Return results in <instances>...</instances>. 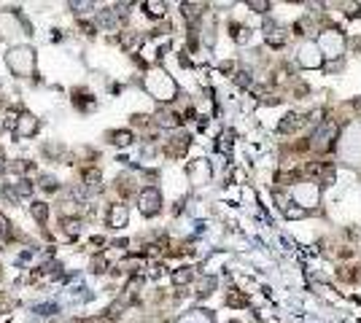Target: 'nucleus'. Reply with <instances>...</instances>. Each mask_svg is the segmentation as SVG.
<instances>
[{
	"label": "nucleus",
	"mask_w": 361,
	"mask_h": 323,
	"mask_svg": "<svg viewBox=\"0 0 361 323\" xmlns=\"http://www.w3.org/2000/svg\"><path fill=\"white\" fill-rule=\"evenodd\" d=\"M6 65L11 68V73L14 75H30L33 73V68H35V54H33V49H22V46H14L11 51L6 54Z\"/></svg>",
	"instance_id": "1"
},
{
	"label": "nucleus",
	"mask_w": 361,
	"mask_h": 323,
	"mask_svg": "<svg viewBox=\"0 0 361 323\" xmlns=\"http://www.w3.org/2000/svg\"><path fill=\"white\" fill-rule=\"evenodd\" d=\"M146 89L154 94L157 100H165V102L175 97V81L162 70H154V73L146 75Z\"/></svg>",
	"instance_id": "2"
},
{
	"label": "nucleus",
	"mask_w": 361,
	"mask_h": 323,
	"mask_svg": "<svg viewBox=\"0 0 361 323\" xmlns=\"http://www.w3.org/2000/svg\"><path fill=\"white\" fill-rule=\"evenodd\" d=\"M291 194H294V199H297L294 205L305 207V210L310 205H318V186L310 183V180H297L294 189H291Z\"/></svg>",
	"instance_id": "3"
},
{
	"label": "nucleus",
	"mask_w": 361,
	"mask_h": 323,
	"mask_svg": "<svg viewBox=\"0 0 361 323\" xmlns=\"http://www.w3.org/2000/svg\"><path fill=\"white\" fill-rule=\"evenodd\" d=\"M138 205H140V213L143 216H157L162 210V194H159L157 186H146L143 192L138 194Z\"/></svg>",
	"instance_id": "4"
},
{
	"label": "nucleus",
	"mask_w": 361,
	"mask_h": 323,
	"mask_svg": "<svg viewBox=\"0 0 361 323\" xmlns=\"http://www.w3.org/2000/svg\"><path fill=\"white\" fill-rule=\"evenodd\" d=\"M318 43H321V49H326V54L329 57H334V60H340L343 57V51H345V38H343V33L340 30H334V33H321V38H318Z\"/></svg>",
	"instance_id": "5"
},
{
	"label": "nucleus",
	"mask_w": 361,
	"mask_h": 323,
	"mask_svg": "<svg viewBox=\"0 0 361 323\" xmlns=\"http://www.w3.org/2000/svg\"><path fill=\"white\" fill-rule=\"evenodd\" d=\"M38 127H41V121H38L33 113H19V121H16V132L14 135L19 140H27V138H35L38 135Z\"/></svg>",
	"instance_id": "6"
},
{
	"label": "nucleus",
	"mask_w": 361,
	"mask_h": 323,
	"mask_svg": "<svg viewBox=\"0 0 361 323\" xmlns=\"http://www.w3.org/2000/svg\"><path fill=\"white\" fill-rule=\"evenodd\" d=\"M299 65L302 68H310V70L321 68V49L316 43H305L299 49Z\"/></svg>",
	"instance_id": "7"
},
{
	"label": "nucleus",
	"mask_w": 361,
	"mask_h": 323,
	"mask_svg": "<svg viewBox=\"0 0 361 323\" xmlns=\"http://www.w3.org/2000/svg\"><path fill=\"white\" fill-rule=\"evenodd\" d=\"M127 221H130V207L127 205L116 202V205L108 207V226L111 229H124Z\"/></svg>",
	"instance_id": "8"
},
{
	"label": "nucleus",
	"mask_w": 361,
	"mask_h": 323,
	"mask_svg": "<svg viewBox=\"0 0 361 323\" xmlns=\"http://www.w3.org/2000/svg\"><path fill=\"white\" fill-rule=\"evenodd\" d=\"M189 175H192L194 183H205V180L211 178V167H208L205 159H197V162L189 165Z\"/></svg>",
	"instance_id": "9"
},
{
	"label": "nucleus",
	"mask_w": 361,
	"mask_h": 323,
	"mask_svg": "<svg viewBox=\"0 0 361 323\" xmlns=\"http://www.w3.org/2000/svg\"><path fill=\"white\" fill-rule=\"evenodd\" d=\"M62 234L68 237V240H75V237L81 234V218H75V216L62 218Z\"/></svg>",
	"instance_id": "10"
},
{
	"label": "nucleus",
	"mask_w": 361,
	"mask_h": 323,
	"mask_svg": "<svg viewBox=\"0 0 361 323\" xmlns=\"http://www.w3.org/2000/svg\"><path fill=\"white\" fill-rule=\"evenodd\" d=\"M157 124L165 127V129H175L181 124V116H178V113H173V111H159L157 113Z\"/></svg>",
	"instance_id": "11"
},
{
	"label": "nucleus",
	"mask_w": 361,
	"mask_h": 323,
	"mask_svg": "<svg viewBox=\"0 0 361 323\" xmlns=\"http://www.w3.org/2000/svg\"><path fill=\"white\" fill-rule=\"evenodd\" d=\"M305 116H299V113H289V116H283V121L278 124V132H291V129H297L299 124H305Z\"/></svg>",
	"instance_id": "12"
},
{
	"label": "nucleus",
	"mask_w": 361,
	"mask_h": 323,
	"mask_svg": "<svg viewBox=\"0 0 361 323\" xmlns=\"http://www.w3.org/2000/svg\"><path fill=\"white\" fill-rule=\"evenodd\" d=\"M286 41H289V33H286V30H280V27H272V30H267V46H272V49H280Z\"/></svg>",
	"instance_id": "13"
},
{
	"label": "nucleus",
	"mask_w": 361,
	"mask_h": 323,
	"mask_svg": "<svg viewBox=\"0 0 361 323\" xmlns=\"http://www.w3.org/2000/svg\"><path fill=\"white\" fill-rule=\"evenodd\" d=\"M132 140H135V135H132L130 129H116V132H111V143H113V146H119V148L130 146Z\"/></svg>",
	"instance_id": "14"
},
{
	"label": "nucleus",
	"mask_w": 361,
	"mask_h": 323,
	"mask_svg": "<svg viewBox=\"0 0 361 323\" xmlns=\"http://www.w3.org/2000/svg\"><path fill=\"white\" fill-rule=\"evenodd\" d=\"M30 216L43 226L46 218H49V205H46V202H33V205H30Z\"/></svg>",
	"instance_id": "15"
},
{
	"label": "nucleus",
	"mask_w": 361,
	"mask_h": 323,
	"mask_svg": "<svg viewBox=\"0 0 361 323\" xmlns=\"http://www.w3.org/2000/svg\"><path fill=\"white\" fill-rule=\"evenodd\" d=\"M143 8H146V14H148L151 19H162V16L167 14V6H165V3H157V0H148V3H143Z\"/></svg>",
	"instance_id": "16"
},
{
	"label": "nucleus",
	"mask_w": 361,
	"mask_h": 323,
	"mask_svg": "<svg viewBox=\"0 0 361 323\" xmlns=\"http://www.w3.org/2000/svg\"><path fill=\"white\" fill-rule=\"evenodd\" d=\"M283 213H286L289 221H299V218H305V216H307L305 207H299V205H294V202H289V207H286Z\"/></svg>",
	"instance_id": "17"
},
{
	"label": "nucleus",
	"mask_w": 361,
	"mask_h": 323,
	"mask_svg": "<svg viewBox=\"0 0 361 323\" xmlns=\"http://www.w3.org/2000/svg\"><path fill=\"white\" fill-rule=\"evenodd\" d=\"M192 270H189V267H181V270H175L173 272V283H175V286H186V283L189 280H192Z\"/></svg>",
	"instance_id": "18"
},
{
	"label": "nucleus",
	"mask_w": 361,
	"mask_h": 323,
	"mask_svg": "<svg viewBox=\"0 0 361 323\" xmlns=\"http://www.w3.org/2000/svg\"><path fill=\"white\" fill-rule=\"evenodd\" d=\"M14 192H16V197H30L33 194V183L27 178H19L14 183Z\"/></svg>",
	"instance_id": "19"
},
{
	"label": "nucleus",
	"mask_w": 361,
	"mask_h": 323,
	"mask_svg": "<svg viewBox=\"0 0 361 323\" xmlns=\"http://www.w3.org/2000/svg\"><path fill=\"white\" fill-rule=\"evenodd\" d=\"M181 8H184V16L186 19H197L199 14H202V3H184V6H181Z\"/></svg>",
	"instance_id": "20"
},
{
	"label": "nucleus",
	"mask_w": 361,
	"mask_h": 323,
	"mask_svg": "<svg viewBox=\"0 0 361 323\" xmlns=\"http://www.w3.org/2000/svg\"><path fill=\"white\" fill-rule=\"evenodd\" d=\"M16 121H19V113L11 108V111H6V116H3V129L8 132H16Z\"/></svg>",
	"instance_id": "21"
},
{
	"label": "nucleus",
	"mask_w": 361,
	"mask_h": 323,
	"mask_svg": "<svg viewBox=\"0 0 361 323\" xmlns=\"http://www.w3.org/2000/svg\"><path fill=\"white\" fill-rule=\"evenodd\" d=\"M181 323H211V315H208L205 310H194L192 315H186Z\"/></svg>",
	"instance_id": "22"
},
{
	"label": "nucleus",
	"mask_w": 361,
	"mask_h": 323,
	"mask_svg": "<svg viewBox=\"0 0 361 323\" xmlns=\"http://www.w3.org/2000/svg\"><path fill=\"white\" fill-rule=\"evenodd\" d=\"M213 288H216V278L205 275V278L199 280V293H202V297H208V293H213Z\"/></svg>",
	"instance_id": "23"
},
{
	"label": "nucleus",
	"mask_w": 361,
	"mask_h": 323,
	"mask_svg": "<svg viewBox=\"0 0 361 323\" xmlns=\"http://www.w3.org/2000/svg\"><path fill=\"white\" fill-rule=\"evenodd\" d=\"M38 186L46 189V192H57V178L54 175H41L38 178Z\"/></svg>",
	"instance_id": "24"
},
{
	"label": "nucleus",
	"mask_w": 361,
	"mask_h": 323,
	"mask_svg": "<svg viewBox=\"0 0 361 323\" xmlns=\"http://www.w3.org/2000/svg\"><path fill=\"white\" fill-rule=\"evenodd\" d=\"M245 302H248V299L240 297V293H237L235 288L229 291V297H226V305H229V307H245Z\"/></svg>",
	"instance_id": "25"
},
{
	"label": "nucleus",
	"mask_w": 361,
	"mask_h": 323,
	"mask_svg": "<svg viewBox=\"0 0 361 323\" xmlns=\"http://www.w3.org/2000/svg\"><path fill=\"white\" fill-rule=\"evenodd\" d=\"M8 234H11V221L0 213V240H8Z\"/></svg>",
	"instance_id": "26"
},
{
	"label": "nucleus",
	"mask_w": 361,
	"mask_h": 323,
	"mask_svg": "<svg viewBox=\"0 0 361 323\" xmlns=\"http://www.w3.org/2000/svg\"><path fill=\"white\" fill-rule=\"evenodd\" d=\"M248 8L256 14H262V11H270V3L267 0H248Z\"/></svg>",
	"instance_id": "27"
},
{
	"label": "nucleus",
	"mask_w": 361,
	"mask_h": 323,
	"mask_svg": "<svg viewBox=\"0 0 361 323\" xmlns=\"http://www.w3.org/2000/svg\"><path fill=\"white\" fill-rule=\"evenodd\" d=\"M229 148H232V132H224L218 138V151H229Z\"/></svg>",
	"instance_id": "28"
},
{
	"label": "nucleus",
	"mask_w": 361,
	"mask_h": 323,
	"mask_svg": "<svg viewBox=\"0 0 361 323\" xmlns=\"http://www.w3.org/2000/svg\"><path fill=\"white\" fill-rule=\"evenodd\" d=\"M106 267H108L106 256H97V259H92V272H106Z\"/></svg>",
	"instance_id": "29"
},
{
	"label": "nucleus",
	"mask_w": 361,
	"mask_h": 323,
	"mask_svg": "<svg viewBox=\"0 0 361 323\" xmlns=\"http://www.w3.org/2000/svg\"><path fill=\"white\" fill-rule=\"evenodd\" d=\"M235 81L240 84V87H251V73H237Z\"/></svg>",
	"instance_id": "30"
},
{
	"label": "nucleus",
	"mask_w": 361,
	"mask_h": 323,
	"mask_svg": "<svg viewBox=\"0 0 361 323\" xmlns=\"http://www.w3.org/2000/svg\"><path fill=\"white\" fill-rule=\"evenodd\" d=\"M70 8H75V14H87V11H92V3H70Z\"/></svg>",
	"instance_id": "31"
},
{
	"label": "nucleus",
	"mask_w": 361,
	"mask_h": 323,
	"mask_svg": "<svg viewBox=\"0 0 361 323\" xmlns=\"http://www.w3.org/2000/svg\"><path fill=\"white\" fill-rule=\"evenodd\" d=\"M345 16H348V19H358V16H361V6H350L348 11H345Z\"/></svg>",
	"instance_id": "32"
},
{
	"label": "nucleus",
	"mask_w": 361,
	"mask_h": 323,
	"mask_svg": "<svg viewBox=\"0 0 361 323\" xmlns=\"http://www.w3.org/2000/svg\"><path fill=\"white\" fill-rule=\"evenodd\" d=\"M79 27H81V33H84V35H94V24H89V22H81Z\"/></svg>",
	"instance_id": "33"
},
{
	"label": "nucleus",
	"mask_w": 361,
	"mask_h": 323,
	"mask_svg": "<svg viewBox=\"0 0 361 323\" xmlns=\"http://www.w3.org/2000/svg\"><path fill=\"white\" fill-rule=\"evenodd\" d=\"M6 173V156H3V151H0V175Z\"/></svg>",
	"instance_id": "34"
},
{
	"label": "nucleus",
	"mask_w": 361,
	"mask_h": 323,
	"mask_svg": "<svg viewBox=\"0 0 361 323\" xmlns=\"http://www.w3.org/2000/svg\"><path fill=\"white\" fill-rule=\"evenodd\" d=\"M232 323H237V320H232Z\"/></svg>",
	"instance_id": "35"
}]
</instances>
